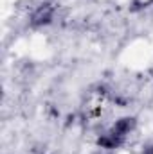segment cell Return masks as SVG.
Masks as SVG:
<instances>
[{
	"instance_id": "cell-1",
	"label": "cell",
	"mask_w": 153,
	"mask_h": 154,
	"mask_svg": "<svg viewBox=\"0 0 153 154\" xmlns=\"http://www.w3.org/2000/svg\"><path fill=\"white\" fill-rule=\"evenodd\" d=\"M54 18H56V7L49 2H43L33 9V13L29 16V23L33 27H45V25L52 23Z\"/></svg>"
}]
</instances>
